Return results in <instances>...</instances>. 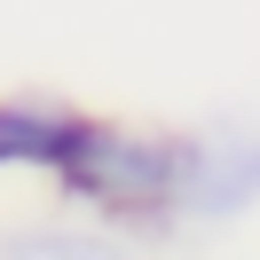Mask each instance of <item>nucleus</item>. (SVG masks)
<instances>
[{
    "label": "nucleus",
    "instance_id": "nucleus-1",
    "mask_svg": "<svg viewBox=\"0 0 260 260\" xmlns=\"http://www.w3.org/2000/svg\"><path fill=\"white\" fill-rule=\"evenodd\" d=\"M55 197L118 237H174V134L126 126V118H87L71 166L55 174Z\"/></svg>",
    "mask_w": 260,
    "mask_h": 260
},
{
    "label": "nucleus",
    "instance_id": "nucleus-2",
    "mask_svg": "<svg viewBox=\"0 0 260 260\" xmlns=\"http://www.w3.org/2000/svg\"><path fill=\"white\" fill-rule=\"evenodd\" d=\"M244 213H260V126L213 118L174 134V229H229Z\"/></svg>",
    "mask_w": 260,
    "mask_h": 260
},
{
    "label": "nucleus",
    "instance_id": "nucleus-3",
    "mask_svg": "<svg viewBox=\"0 0 260 260\" xmlns=\"http://www.w3.org/2000/svg\"><path fill=\"white\" fill-rule=\"evenodd\" d=\"M79 103H55V95H0V174H40L55 181L71 166V150H79L87 134Z\"/></svg>",
    "mask_w": 260,
    "mask_h": 260
},
{
    "label": "nucleus",
    "instance_id": "nucleus-4",
    "mask_svg": "<svg viewBox=\"0 0 260 260\" xmlns=\"http://www.w3.org/2000/svg\"><path fill=\"white\" fill-rule=\"evenodd\" d=\"M0 260H142V252L95 221H16L0 229Z\"/></svg>",
    "mask_w": 260,
    "mask_h": 260
}]
</instances>
